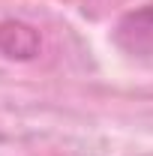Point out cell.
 Listing matches in <instances>:
<instances>
[{
	"label": "cell",
	"instance_id": "obj_1",
	"mask_svg": "<svg viewBox=\"0 0 153 156\" xmlns=\"http://www.w3.org/2000/svg\"><path fill=\"white\" fill-rule=\"evenodd\" d=\"M42 39L24 21H3L0 24V51L12 60H30L39 54Z\"/></svg>",
	"mask_w": 153,
	"mask_h": 156
}]
</instances>
